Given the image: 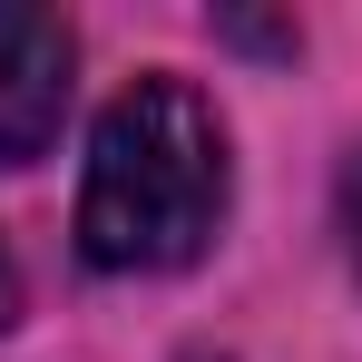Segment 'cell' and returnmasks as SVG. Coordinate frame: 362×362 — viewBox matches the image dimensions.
Returning <instances> with one entry per match:
<instances>
[{
    "mask_svg": "<svg viewBox=\"0 0 362 362\" xmlns=\"http://www.w3.org/2000/svg\"><path fill=\"white\" fill-rule=\"evenodd\" d=\"M226 118L177 69H147L108 98L88 137V186H78V255L98 274H177L226 226Z\"/></svg>",
    "mask_w": 362,
    "mask_h": 362,
    "instance_id": "cell-1",
    "label": "cell"
},
{
    "mask_svg": "<svg viewBox=\"0 0 362 362\" xmlns=\"http://www.w3.org/2000/svg\"><path fill=\"white\" fill-rule=\"evenodd\" d=\"M69 69H78V40H69L59 10L0 0V167H30V157L59 137Z\"/></svg>",
    "mask_w": 362,
    "mask_h": 362,
    "instance_id": "cell-2",
    "label": "cell"
},
{
    "mask_svg": "<svg viewBox=\"0 0 362 362\" xmlns=\"http://www.w3.org/2000/svg\"><path fill=\"white\" fill-rule=\"evenodd\" d=\"M343 245H353V274H362V157L343 167Z\"/></svg>",
    "mask_w": 362,
    "mask_h": 362,
    "instance_id": "cell-3",
    "label": "cell"
},
{
    "mask_svg": "<svg viewBox=\"0 0 362 362\" xmlns=\"http://www.w3.org/2000/svg\"><path fill=\"white\" fill-rule=\"evenodd\" d=\"M20 313V274H10V245H0V323Z\"/></svg>",
    "mask_w": 362,
    "mask_h": 362,
    "instance_id": "cell-4",
    "label": "cell"
}]
</instances>
